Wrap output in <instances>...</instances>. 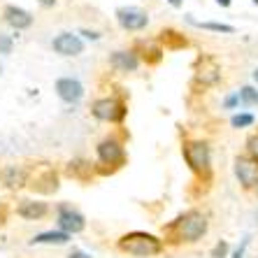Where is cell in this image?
<instances>
[{
	"instance_id": "12",
	"label": "cell",
	"mask_w": 258,
	"mask_h": 258,
	"mask_svg": "<svg viewBox=\"0 0 258 258\" xmlns=\"http://www.w3.org/2000/svg\"><path fill=\"white\" fill-rule=\"evenodd\" d=\"M47 212H49L47 203H40V200H21L17 207V214L21 216V219H28V221L42 219Z\"/></svg>"
},
{
	"instance_id": "22",
	"label": "cell",
	"mask_w": 258,
	"mask_h": 258,
	"mask_svg": "<svg viewBox=\"0 0 258 258\" xmlns=\"http://www.w3.org/2000/svg\"><path fill=\"white\" fill-rule=\"evenodd\" d=\"M14 40L10 35H0V54H12Z\"/></svg>"
},
{
	"instance_id": "11",
	"label": "cell",
	"mask_w": 258,
	"mask_h": 258,
	"mask_svg": "<svg viewBox=\"0 0 258 258\" xmlns=\"http://www.w3.org/2000/svg\"><path fill=\"white\" fill-rule=\"evenodd\" d=\"M5 21L17 30H26L33 26V14L21 10V7H17V5H7L5 7Z\"/></svg>"
},
{
	"instance_id": "17",
	"label": "cell",
	"mask_w": 258,
	"mask_h": 258,
	"mask_svg": "<svg viewBox=\"0 0 258 258\" xmlns=\"http://www.w3.org/2000/svg\"><path fill=\"white\" fill-rule=\"evenodd\" d=\"M200 63H203V60H200ZM219 77H221V70H219V66H216L212 58H210V68H205V63H203V68L198 70V79L203 82L205 86L216 84V82H219Z\"/></svg>"
},
{
	"instance_id": "33",
	"label": "cell",
	"mask_w": 258,
	"mask_h": 258,
	"mask_svg": "<svg viewBox=\"0 0 258 258\" xmlns=\"http://www.w3.org/2000/svg\"><path fill=\"white\" fill-rule=\"evenodd\" d=\"M253 3H256V5H258V0H253Z\"/></svg>"
},
{
	"instance_id": "32",
	"label": "cell",
	"mask_w": 258,
	"mask_h": 258,
	"mask_svg": "<svg viewBox=\"0 0 258 258\" xmlns=\"http://www.w3.org/2000/svg\"><path fill=\"white\" fill-rule=\"evenodd\" d=\"M256 221H258V212H256Z\"/></svg>"
},
{
	"instance_id": "9",
	"label": "cell",
	"mask_w": 258,
	"mask_h": 258,
	"mask_svg": "<svg viewBox=\"0 0 258 258\" xmlns=\"http://www.w3.org/2000/svg\"><path fill=\"white\" fill-rule=\"evenodd\" d=\"M56 93H58V98L63 102L75 105V102H79L84 98V86H82V82H77L72 77H60L56 82Z\"/></svg>"
},
{
	"instance_id": "24",
	"label": "cell",
	"mask_w": 258,
	"mask_h": 258,
	"mask_svg": "<svg viewBox=\"0 0 258 258\" xmlns=\"http://www.w3.org/2000/svg\"><path fill=\"white\" fill-rule=\"evenodd\" d=\"M163 35V40H174V37H177V33H174V30H165V33H161ZM177 44H179V47H184V44H186V40H184V37H179V40H177Z\"/></svg>"
},
{
	"instance_id": "19",
	"label": "cell",
	"mask_w": 258,
	"mask_h": 258,
	"mask_svg": "<svg viewBox=\"0 0 258 258\" xmlns=\"http://www.w3.org/2000/svg\"><path fill=\"white\" fill-rule=\"evenodd\" d=\"M237 96H240V102L242 105H246V107L258 105V91L253 89V86H242V89L237 91Z\"/></svg>"
},
{
	"instance_id": "27",
	"label": "cell",
	"mask_w": 258,
	"mask_h": 258,
	"mask_svg": "<svg viewBox=\"0 0 258 258\" xmlns=\"http://www.w3.org/2000/svg\"><path fill=\"white\" fill-rule=\"evenodd\" d=\"M82 35H86V37H89V40H98V37H100V35H98V33H91V30H84Z\"/></svg>"
},
{
	"instance_id": "8",
	"label": "cell",
	"mask_w": 258,
	"mask_h": 258,
	"mask_svg": "<svg viewBox=\"0 0 258 258\" xmlns=\"http://www.w3.org/2000/svg\"><path fill=\"white\" fill-rule=\"evenodd\" d=\"M58 226L63 233L72 235V233H82V230L86 228V221L77 210H72L68 205H60L58 207Z\"/></svg>"
},
{
	"instance_id": "25",
	"label": "cell",
	"mask_w": 258,
	"mask_h": 258,
	"mask_svg": "<svg viewBox=\"0 0 258 258\" xmlns=\"http://www.w3.org/2000/svg\"><path fill=\"white\" fill-rule=\"evenodd\" d=\"M68 258H91V253L86 251H79V249H75V251H70V256Z\"/></svg>"
},
{
	"instance_id": "16",
	"label": "cell",
	"mask_w": 258,
	"mask_h": 258,
	"mask_svg": "<svg viewBox=\"0 0 258 258\" xmlns=\"http://www.w3.org/2000/svg\"><path fill=\"white\" fill-rule=\"evenodd\" d=\"M33 244H66L70 242V235L63 233V230H49V233H40L33 237Z\"/></svg>"
},
{
	"instance_id": "23",
	"label": "cell",
	"mask_w": 258,
	"mask_h": 258,
	"mask_svg": "<svg viewBox=\"0 0 258 258\" xmlns=\"http://www.w3.org/2000/svg\"><path fill=\"white\" fill-rule=\"evenodd\" d=\"M226 253H228V244H226V242H219V244L214 246V251H212V256H214V258H223Z\"/></svg>"
},
{
	"instance_id": "2",
	"label": "cell",
	"mask_w": 258,
	"mask_h": 258,
	"mask_svg": "<svg viewBox=\"0 0 258 258\" xmlns=\"http://www.w3.org/2000/svg\"><path fill=\"white\" fill-rule=\"evenodd\" d=\"M177 237L184 242H196L200 240L205 233H207V219H205L203 212H186L177 221Z\"/></svg>"
},
{
	"instance_id": "15",
	"label": "cell",
	"mask_w": 258,
	"mask_h": 258,
	"mask_svg": "<svg viewBox=\"0 0 258 258\" xmlns=\"http://www.w3.org/2000/svg\"><path fill=\"white\" fill-rule=\"evenodd\" d=\"M109 63H112V68L119 72H135L138 70V56L133 54V51H114V54L109 56Z\"/></svg>"
},
{
	"instance_id": "30",
	"label": "cell",
	"mask_w": 258,
	"mask_h": 258,
	"mask_svg": "<svg viewBox=\"0 0 258 258\" xmlns=\"http://www.w3.org/2000/svg\"><path fill=\"white\" fill-rule=\"evenodd\" d=\"M253 82H256V84H258V68H256V70H253Z\"/></svg>"
},
{
	"instance_id": "3",
	"label": "cell",
	"mask_w": 258,
	"mask_h": 258,
	"mask_svg": "<svg viewBox=\"0 0 258 258\" xmlns=\"http://www.w3.org/2000/svg\"><path fill=\"white\" fill-rule=\"evenodd\" d=\"M184 158H186L188 168L198 174H210L212 154L207 142H186L184 144Z\"/></svg>"
},
{
	"instance_id": "20",
	"label": "cell",
	"mask_w": 258,
	"mask_h": 258,
	"mask_svg": "<svg viewBox=\"0 0 258 258\" xmlns=\"http://www.w3.org/2000/svg\"><path fill=\"white\" fill-rule=\"evenodd\" d=\"M253 121H256L253 114H235L230 123H233V128H246V126H251Z\"/></svg>"
},
{
	"instance_id": "7",
	"label": "cell",
	"mask_w": 258,
	"mask_h": 258,
	"mask_svg": "<svg viewBox=\"0 0 258 258\" xmlns=\"http://www.w3.org/2000/svg\"><path fill=\"white\" fill-rule=\"evenodd\" d=\"M116 21L123 30H142L149 24V17L140 7H119L116 10Z\"/></svg>"
},
{
	"instance_id": "26",
	"label": "cell",
	"mask_w": 258,
	"mask_h": 258,
	"mask_svg": "<svg viewBox=\"0 0 258 258\" xmlns=\"http://www.w3.org/2000/svg\"><path fill=\"white\" fill-rule=\"evenodd\" d=\"M237 100H240V96H237V93H233V96L226 100V107H235V105H237Z\"/></svg>"
},
{
	"instance_id": "5",
	"label": "cell",
	"mask_w": 258,
	"mask_h": 258,
	"mask_svg": "<svg viewBox=\"0 0 258 258\" xmlns=\"http://www.w3.org/2000/svg\"><path fill=\"white\" fill-rule=\"evenodd\" d=\"M235 177L240 179L244 188L258 186V161L251 156H237L235 158Z\"/></svg>"
},
{
	"instance_id": "10",
	"label": "cell",
	"mask_w": 258,
	"mask_h": 258,
	"mask_svg": "<svg viewBox=\"0 0 258 258\" xmlns=\"http://www.w3.org/2000/svg\"><path fill=\"white\" fill-rule=\"evenodd\" d=\"M54 51L60 56H79L84 51V42L72 33H60L58 37H54Z\"/></svg>"
},
{
	"instance_id": "18",
	"label": "cell",
	"mask_w": 258,
	"mask_h": 258,
	"mask_svg": "<svg viewBox=\"0 0 258 258\" xmlns=\"http://www.w3.org/2000/svg\"><path fill=\"white\" fill-rule=\"evenodd\" d=\"M193 26H198V28H205V30H214V33H235L233 26L228 24H214V21H196V19H188Z\"/></svg>"
},
{
	"instance_id": "4",
	"label": "cell",
	"mask_w": 258,
	"mask_h": 258,
	"mask_svg": "<svg viewBox=\"0 0 258 258\" xmlns=\"http://www.w3.org/2000/svg\"><path fill=\"white\" fill-rule=\"evenodd\" d=\"M93 116L100 121H109V123H116V121H123L126 116V105L116 98H100V100L93 102Z\"/></svg>"
},
{
	"instance_id": "29",
	"label": "cell",
	"mask_w": 258,
	"mask_h": 258,
	"mask_svg": "<svg viewBox=\"0 0 258 258\" xmlns=\"http://www.w3.org/2000/svg\"><path fill=\"white\" fill-rule=\"evenodd\" d=\"M216 3H219L221 7H228L230 5V0H216Z\"/></svg>"
},
{
	"instance_id": "1",
	"label": "cell",
	"mask_w": 258,
	"mask_h": 258,
	"mask_svg": "<svg viewBox=\"0 0 258 258\" xmlns=\"http://www.w3.org/2000/svg\"><path fill=\"white\" fill-rule=\"evenodd\" d=\"M119 249L131 253V256H135V258H151V256H158V253L163 251V242L149 233L135 230V233H128L121 237Z\"/></svg>"
},
{
	"instance_id": "13",
	"label": "cell",
	"mask_w": 258,
	"mask_h": 258,
	"mask_svg": "<svg viewBox=\"0 0 258 258\" xmlns=\"http://www.w3.org/2000/svg\"><path fill=\"white\" fill-rule=\"evenodd\" d=\"M0 179L10 188H21L24 184H28V174H26L24 168H19V165H5L3 172H0Z\"/></svg>"
},
{
	"instance_id": "21",
	"label": "cell",
	"mask_w": 258,
	"mask_h": 258,
	"mask_svg": "<svg viewBox=\"0 0 258 258\" xmlns=\"http://www.w3.org/2000/svg\"><path fill=\"white\" fill-rule=\"evenodd\" d=\"M246 149H249V156H251L253 161H258V133L246 140Z\"/></svg>"
},
{
	"instance_id": "14",
	"label": "cell",
	"mask_w": 258,
	"mask_h": 258,
	"mask_svg": "<svg viewBox=\"0 0 258 258\" xmlns=\"http://www.w3.org/2000/svg\"><path fill=\"white\" fill-rule=\"evenodd\" d=\"M30 188L37 191V193H54L56 188H58V177H56L54 170H44V172H40V174L33 177Z\"/></svg>"
},
{
	"instance_id": "6",
	"label": "cell",
	"mask_w": 258,
	"mask_h": 258,
	"mask_svg": "<svg viewBox=\"0 0 258 258\" xmlns=\"http://www.w3.org/2000/svg\"><path fill=\"white\" fill-rule=\"evenodd\" d=\"M98 158L105 165H112V168H121L126 163V151L121 147V142L116 140H102L98 144Z\"/></svg>"
},
{
	"instance_id": "31",
	"label": "cell",
	"mask_w": 258,
	"mask_h": 258,
	"mask_svg": "<svg viewBox=\"0 0 258 258\" xmlns=\"http://www.w3.org/2000/svg\"><path fill=\"white\" fill-rule=\"evenodd\" d=\"M170 3H172V5H179V3H181V0H170Z\"/></svg>"
},
{
	"instance_id": "28",
	"label": "cell",
	"mask_w": 258,
	"mask_h": 258,
	"mask_svg": "<svg viewBox=\"0 0 258 258\" xmlns=\"http://www.w3.org/2000/svg\"><path fill=\"white\" fill-rule=\"evenodd\" d=\"M40 5H44V7H54L56 5V0H37Z\"/></svg>"
}]
</instances>
